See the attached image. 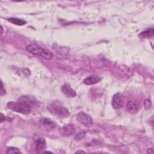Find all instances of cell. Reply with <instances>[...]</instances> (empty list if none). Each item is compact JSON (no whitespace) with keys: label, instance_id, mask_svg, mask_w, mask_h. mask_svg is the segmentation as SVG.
<instances>
[{"label":"cell","instance_id":"cell-6","mask_svg":"<svg viewBox=\"0 0 154 154\" xmlns=\"http://www.w3.org/2000/svg\"><path fill=\"white\" fill-rule=\"evenodd\" d=\"M76 131L75 128L73 125H65L60 129V134L63 137H70L74 134Z\"/></svg>","mask_w":154,"mask_h":154},{"label":"cell","instance_id":"cell-3","mask_svg":"<svg viewBox=\"0 0 154 154\" xmlns=\"http://www.w3.org/2000/svg\"><path fill=\"white\" fill-rule=\"evenodd\" d=\"M48 109L51 114L60 118H66L70 115V112L67 108L54 103L49 105Z\"/></svg>","mask_w":154,"mask_h":154},{"label":"cell","instance_id":"cell-17","mask_svg":"<svg viewBox=\"0 0 154 154\" xmlns=\"http://www.w3.org/2000/svg\"><path fill=\"white\" fill-rule=\"evenodd\" d=\"M5 94V90L4 87V84L2 81H1V91H0V95L3 96Z\"/></svg>","mask_w":154,"mask_h":154},{"label":"cell","instance_id":"cell-19","mask_svg":"<svg viewBox=\"0 0 154 154\" xmlns=\"http://www.w3.org/2000/svg\"><path fill=\"white\" fill-rule=\"evenodd\" d=\"M148 153H153V148H151V149H149L147 150V152Z\"/></svg>","mask_w":154,"mask_h":154},{"label":"cell","instance_id":"cell-21","mask_svg":"<svg viewBox=\"0 0 154 154\" xmlns=\"http://www.w3.org/2000/svg\"><path fill=\"white\" fill-rule=\"evenodd\" d=\"M1 34H2V32H3V28H2V26H1Z\"/></svg>","mask_w":154,"mask_h":154},{"label":"cell","instance_id":"cell-12","mask_svg":"<svg viewBox=\"0 0 154 154\" xmlns=\"http://www.w3.org/2000/svg\"><path fill=\"white\" fill-rule=\"evenodd\" d=\"M153 34H154L153 29L150 28L141 32L139 35V37L141 38H149L152 37L153 35Z\"/></svg>","mask_w":154,"mask_h":154},{"label":"cell","instance_id":"cell-9","mask_svg":"<svg viewBox=\"0 0 154 154\" xmlns=\"http://www.w3.org/2000/svg\"><path fill=\"white\" fill-rule=\"evenodd\" d=\"M46 148V141L43 138H38L35 140L34 149L37 152H40Z\"/></svg>","mask_w":154,"mask_h":154},{"label":"cell","instance_id":"cell-4","mask_svg":"<svg viewBox=\"0 0 154 154\" xmlns=\"http://www.w3.org/2000/svg\"><path fill=\"white\" fill-rule=\"evenodd\" d=\"M77 120L85 127L89 128L93 125V119L87 114L84 112H79L76 116Z\"/></svg>","mask_w":154,"mask_h":154},{"label":"cell","instance_id":"cell-8","mask_svg":"<svg viewBox=\"0 0 154 154\" xmlns=\"http://www.w3.org/2000/svg\"><path fill=\"white\" fill-rule=\"evenodd\" d=\"M61 91L67 96L69 97H73L76 96V93L75 91L72 88L70 85L69 84H64L61 86Z\"/></svg>","mask_w":154,"mask_h":154},{"label":"cell","instance_id":"cell-7","mask_svg":"<svg viewBox=\"0 0 154 154\" xmlns=\"http://www.w3.org/2000/svg\"><path fill=\"white\" fill-rule=\"evenodd\" d=\"M40 123L47 131H52L57 126L56 123L54 121L48 118L44 117L40 119Z\"/></svg>","mask_w":154,"mask_h":154},{"label":"cell","instance_id":"cell-16","mask_svg":"<svg viewBox=\"0 0 154 154\" xmlns=\"http://www.w3.org/2000/svg\"><path fill=\"white\" fill-rule=\"evenodd\" d=\"M85 135V134L83 133V132H79L78 133L75 137V138L76 140H81L82 138H83V137H84Z\"/></svg>","mask_w":154,"mask_h":154},{"label":"cell","instance_id":"cell-10","mask_svg":"<svg viewBox=\"0 0 154 154\" xmlns=\"http://www.w3.org/2000/svg\"><path fill=\"white\" fill-rule=\"evenodd\" d=\"M101 77L96 75H91L85 78L83 82L86 85H93L99 82L101 80Z\"/></svg>","mask_w":154,"mask_h":154},{"label":"cell","instance_id":"cell-22","mask_svg":"<svg viewBox=\"0 0 154 154\" xmlns=\"http://www.w3.org/2000/svg\"><path fill=\"white\" fill-rule=\"evenodd\" d=\"M44 153H52V152H44Z\"/></svg>","mask_w":154,"mask_h":154},{"label":"cell","instance_id":"cell-15","mask_svg":"<svg viewBox=\"0 0 154 154\" xmlns=\"http://www.w3.org/2000/svg\"><path fill=\"white\" fill-rule=\"evenodd\" d=\"M144 108L146 110H149L152 108V103L150 100L148 99H146L144 101Z\"/></svg>","mask_w":154,"mask_h":154},{"label":"cell","instance_id":"cell-1","mask_svg":"<svg viewBox=\"0 0 154 154\" xmlns=\"http://www.w3.org/2000/svg\"><path fill=\"white\" fill-rule=\"evenodd\" d=\"M7 107L13 111L23 114H28L31 111V106L27 102L19 99L17 102H9L7 103Z\"/></svg>","mask_w":154,"mask_h":154},{"label":"cell","instance_id":"cell-14","mask_svg":"<svg viewBox=\"0 0 154 154\" xmlns=\"http://www.w3.org/2000/svg\"><path fill=\"white\" fill-rule=\"evenodd\" d=\"M6 153H21L19 149L14 147H9L5 151Z\"/></svg>","mask_w":154,"mask_h":154},{"label":"cell","instance_id":"cell-2","mask_svg":"<svg viewBox=\"0 0 154 154\" xmlns=\"http://www.w3.org/2000/svg\"><path fill=\"white\" fill-rule=\"evenodd\" d=\"M26 50L31 54L40 56L45 60H49L53 58V54L50 51L34 44H31L26 46Z\"/></svg>","mask_w":154,"mask_h":154},{"label":"cell","instance_id":"cell-11","mask_svg":"<svg viewBox=\"0 0 154 154\" xmlns=\"http://www.w3.org/2000/svg\"><path fill=\"white\" fill-rule=\"evenodd\" d=\"M126 109L131 114H135L138 111V106L137 103L132 101H129L126 104Z\"/></svg>","mask_w":154,"mask_h":154},{"label":"cell","instance_id":"cell-18","mask_svg":"<svg viewBox=\"0 0 154 154\" xmlns=\"http://www.w3.org/2000/svg\"><path fill=\"white\" fill-rule=\"evenodd\" d=\"M0 120H1V123H2L3 122H4L5 120V116L2 113H1Z\"/></svg>","mask_w":154,"mask_h":154},{"label":"cell","instance_id":"cell-13","mask_svg":"<svg viewBox=\"0 0 154 154\" xmlns=\"http://www.w3.org/2000/svg\"><path fill=\"white\" fill-rule=\"evenodd\" d=\"M7 20L10 23L16 25H19V26L24 25L26 23V22L25 20L19 19V18H16V17H10V18H8Z\"/></svg>","mask_w":154,"mask_h":154},{"label":"cell","instance_id":"cell-5","mask_svg":"<svg viewBox=\"0 0 154 154\" xmlns=\"http://www.w3.org/2000/svg\"><path fill=\"white\" fill-rule=\"evenodd\" d=\"M111 105L112 108L115 109H119L122 108L123 105V99L122 95L120 93H117L113 96Z\"/></svg>","mask_w":154,"mask_h":154},{"label":"cell","instance_id":"cell-20","mask_svg":"<svg viewBox=\"0 0 154 154\" xmlns=\"http://www.w3.org/2000/svg\"><path fill=\"white\" fill-rule=\"evenodd\" d=\"M85 153V152H84V151H82V150H78V151H76V152H75V153Z\"/></svg>","mask_w":154,"mask_h":154}]
</instances>
